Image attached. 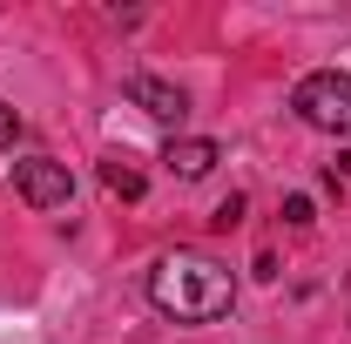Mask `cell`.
I'll use <instances>...</instances> for the list:
<instances>
[{
  "label": "cell",
  "instance_id": "52a82bcc",
  "mask_svg": "<svg viewBox=\"0 0 351 344\" xmlns=\"http://www.w3.org/2000/svg\"><path fill=\"white\" fill-rule=\"evenodd\" d=\"M284 223L304 230V223H311V196H291V203H284Z\"/></svg>",
  "mask_w": 351,
  "mask_h": 344
},
{
  "label": "cell",
  "instance_id": "3957f363",
  "mask_svg": "<svg viewBox=\"0 0 351 344\" xmlns=\"http://www.w3.org/2000/svg\"><path fill=\"white\" fill-rule=\"evenodd\" d=\"M14 189H21L34 210H68L75 175H68V162H54V156H27V162H14Z\"/></svg>",
  "mask_w": 351,
  "mask_h": 344
},
{
  "label": "cell",
  "instance_id": "ba28073f",
  "mask_svg": "<svg viewBox=\"0 0 351 344\" xmlns=\"http://www.w3.org/2000/svg\"><path fill=\"white\" fill-rule=\"evenodd\" d=\"M14 135H21V115H14V108H7V101H0V149H7V142H14Z\"/></svg>",
  "mask_w": 351,
  "mask_h": 344
},
{
  "label": "cell",
  "instance_id": "8992f818",
  "mask_svg": "<svg viewBox=\"0 0 351 344\" xmlns=\"http://www.w3.org/2000/svg\"><path fill=\"white\" fill-rule=\"evenodd\" d=\"M101 182H108V189H115V196H142V169H129V162H101Z\"/></svg>",
  "mask_w": 351,
  "mask_h": 344
},
{
  "label": "cell",
  "instance_id": "9c48e42d",
  "mask_svg": "<svg viewBox=\"0 0 351 344\" xmlns=\"http://www.w3.org/2000/svg\"><path fill=\"white\" fill-rule=\"evenodd\" d=\"M237 216H243V196H230V203H223V210L210 216V223H217V230H230V223H237Z\"/></svg>",
  "mask_w": 351,
  "mask_h": 344
},
{
  "label": "cell",
  "instance_id": "277c9868",
  "mask_svg": "<svg viewBox=\"0 0 351 344\" xmlns=\"http://www.w3.org/2000/svg\"><path fill=\"white\" fill-rule=\"evenodd\" d=\"M129 101L142 108V115L169 122V129L189 115V95H182V88H169V82H156V75H129Z\"/></svg>",
  "mask_w": 351,
  "mask_h": 344
},
{
  "label": "cell",
  "instance_id": "5b68a950",
  "mask_svg": "<svg viewBox=\"0 0 351 344\" xmlns=\"http://www.w3.org/2000/svg\"><path fill=\"white\" fill-rule=\"evenodd\" d=\"M169 175H182V182H203V175L217 169V142L210 135H182V142H169Z\"/></svg>",
  "mask_w": 351,
  "mask_h": 344
},
{
  "label": "cell",
  "instance_id": "6da1fadb",
  "mask_svg": "<svg viewBox=\"0 0 351 344\" xmlns=\"http://www.w3.org/2000/svg\"><path fill=\"white\" fill-rule=\"evenodd\" d=\"M149 304L176 324H210L237 304V277H230V263L203 257V250H176L149 270Z\"/></svg>",
  "mask_w": 351,
  "mask_h": 344
},
{
  "label": "cell",
  "instance_id": "7a4b0ae2",
  "mask_svg": "<svg viewBox=\"0 0 351 344\" xmlns=\"http://www.w3.org/2000/svg\"><path fill=\"white\" fill-rule=\"evenodd\" d=\"M291 108L304 115L311 129L345 135L351 129V75H345V68H317V75H304L298 95H291Z\"/></svg>",
  "mask_w": 351,
  "mask_h": 344
}]
</instances>
